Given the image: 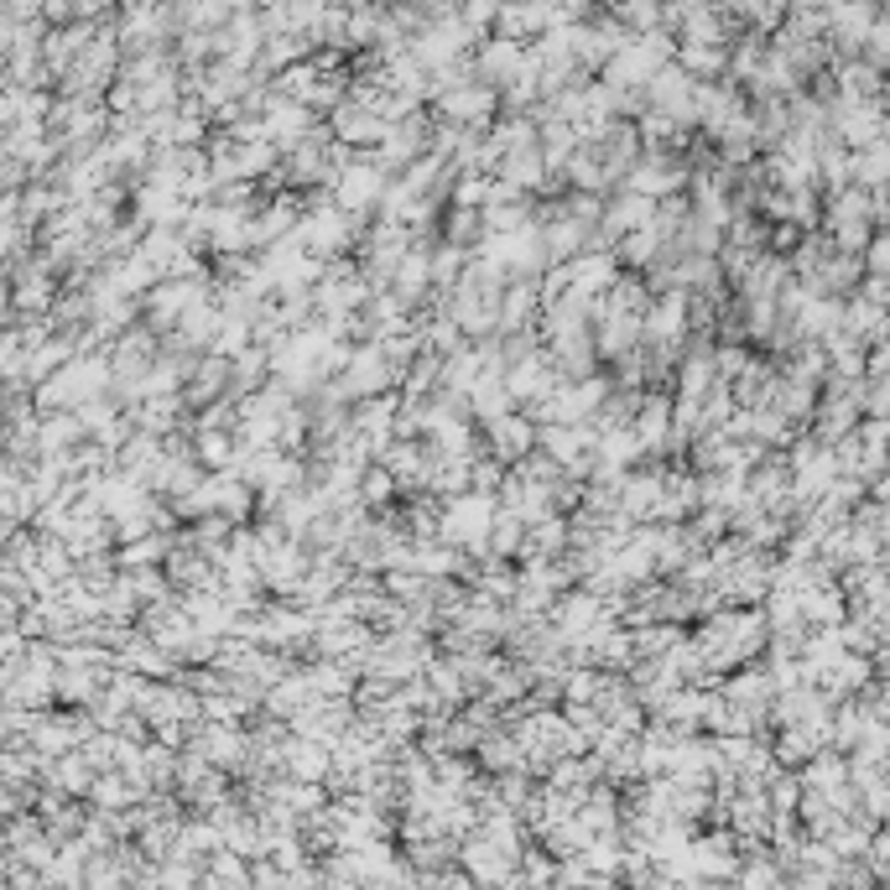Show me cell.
<instances>
[{
	"label": "cell",
	"instance_id": "5",
	"mask_svg": "<svg viewBox=\"0 0 890 890\" xmlns=\"http://www.w3.org/2000/svg\"><path fill=\"white\" fill-rule=\"evenodd\" d=\"M687 291L683 287H672L667 297H656L646 308V344H662V349H677L687 334Z\"/></svg>",
	"mask_w": 890,
	"mask_h": 890
},
{
	"label": "cell",
	"instance_id": "1",
	"mask_svg": "<svg viewBox=\"0 0 890 890\" xmlns=\"http://www.w3.org/2000/svg\"><path fill=\"white\" fill-rule=\"evenodd\" d=\"M110 376H115L110 360H69L63 370H52V376L37 386V407L79 411V407H89V401H100Z\"/></svg>",
	"mask_w": 890,
	"mask_h": 890
},
{
	"label": "cell",
	"instance_id": "14",
	"mask_svg": "<svg viewBox=\"0 0 890 890\" xmlns=\"http://www.w3.org/2000/svg\"><path fill=\"white\" fill-rule=\"evenodd\" d=\"M505 177H511L515 188H536L542 177H548V162H542V152H511V162H505Z\"/></svg>",
	"mask_w": 890,
	"mask_h": 890
},
{
	"label": "cell",
	"instance_id": "19",
	"mask_svg": "<svg viewBox=\"0 0 890 890\" xmlns=\"http://www.w3.org/2000/svg\"><path fill=\"white\" fill-rule=\"evenodd\" d=\"M474 235H480V219H474V214H453V224H448V241H453V245H469Z\"/></svg>",
	"mask_w": 890,
	"mask_h": 890
},
{
	"label": "cell",
	"instance_id": "10",
	"mask_svg": "<svg viewBox=\"0 0 890 890\" xmlns=\"http://www.w3.org/2000/svg\"><path fill=\"white\" fill-rule=\"evenodd\" d=\"M594 224H583L579 214H557L552 224H542V241H548V260H567L573 250H583Z\"/></svg>",
	"mask_w": 890,
	"mask_h": 890
},
{
	"label": "cell",
	"instance_id": "2",
	"mask_svg": "<svg viewBox=\"0 0 890 890\" xmlns=\"http://www.w3.org/2000/svg\"><path fill=\"white\" fill-rule=\"evenodd\" d=\"M495 500L484 495H474V490H463V495H453L443 505V521H438V536L443 542H453V548H463V552H480V548H490V531H495Z\"/></svg>",
	"mask_w": 890,
	"mask_h": 890
},
{
	"label": "cell",
	"instance_id": "11",
	"mask_svg": "<svg viewBox=\"0 0 890 890\" xmlns=\"http://www.w3.org/2000/svg\"><path fill=\"white\" fill-rule=\"evenodd\" d=\"M531 313H536V282H515L505 297H500V334H515V328L531 324Z\"/></svg>",
	"mask_w": 890,
	"mask_h": 890
},
{
	"label": "cell",
	"instance_id": "3",
	"mask_svg": "<svg viewBox=\"0 0 890 890\" xmlns=\"http://www.w3.org/2000/svg\"><path fill=\"white\" fill-rule=\"evenodd\" d=\"M297 235H303V245H308V256L328 260L339 256L344 245H349V235H355V224H349V208H318V214H308V219L297 224Z\"/></svg>",
	"mask_w": 890,
	"mask_h": 890
},
{
	"label": "cell",
	"instance_id": "9",
	"mask_svg": "<svg viewBox=\"0 0 890 890\" xmlns=\"http://www.w3.org/2000/svg\"><path fill=\"white\" fill-rule=\"evenodd\" d=\"M94 755H63V760H48V776L52 787L63 791V797H84V791H94V766H89Z\"/></svg>",
	"mask_w": 890,
	"mask_h": 890
},
{
	"label": "cell",
	"instance_id": "6",
	"mask_svg": "<svg viewBox=\"0 0 890 890\" xmlns=\"http://www.w3.org/2000/svg\"><path fill=\"white\" fill-rule=\"evenodd\" d=\"M484 428H490V453H495L500 463L526 459L531 448H536V428H531L526 417H511V411H500V417H490Z\"/></svg>",
	"mask_w": 890,
	"mask_h": 890
},
{
	"label": "cell",
	"instance_id": "12",
	"mask_svg": "<svg viewBox=\"0 0 890 890\" xmlns=\"http://www.w3.org/2000/svg\"><path fill=\"white\" fill-rule=\"evenodd\" d=\"M391 282H396V297H407V303L411 297H422V291L432 287V256L428 250H407Z\"/></svg>",
	"mask_w": 890,
	"mask_h": 890
},
{
	"label": "cell",
	"instance_id": "18",
	"mask_svg": "<svg viewBox=\"0 0 890 890\" xmlns=\"http://www.w3.org/2000/svg\"><path fill=\"white\" fill-rule=\"evenodd\" d=\"M391 469H376V474H365V480H360V495L365 500H386V495H391Z\"/></svg>",
	"mask_w": 890,
	"mask_h": 890
},
{
	"label": "cell",
	"instance_id": "4",
	"mask_svg": "<svg viewBox=\"0 0 890 890\" xmlns=\"http://www.w3.org/2000/svg\"><path fill=\"white\" fill-rule=\"evenodd\" d=\"M552 625L579 646V641H589L600 625H610V610L600 604V594H567V600L552 604Z\"/></svg>",
	"mask_w": 890,
	"mask_h": 890
},
{
	"label": "cell",
	"instance_id": "17",
	"mask_svg": "<svg viewBox=\"0 0 890 890\" xmlns=\"http://www.w3.org/2000/svg\"><path fill=\"white\" fill-rule=\"evenodd\" d=\"M229 453H235V443H229L224 432L198 428V459H208V463H229Z\"/></svg>",
	"mask_w": 890,
	"mask_h": 890
},
{
	"label": "cell",
	"instance_id": "13",
	"mask_svg": "<svg viewBox=\"0 0 890 890\" xmlns=\"http://www.w3.org/2000/svg\"><path fill=\"white\" fill-rule=\"evenodd\" d=\"M563 548H567L563 515H548V521H536V526L526 531V548H521V557H557Z\"/></svg>",
	"mask_w": 890,
	"mask_h": 890
},
{
	"label": "cell",
	"instance_id": "20",
	"mask_svg": "<svg viewBox=\"0 0 890 890\" xmlns=\"http://www.w3.org/2000/svg\"><path fill=\"white\" fill-rule=\"evenodd\" d=\"M870 260H874V272H890V241H880L870 250Z\"/></svg>",
	"mask_w": 890,
	"mask_h": 890
},
{
	"label": "cell",
	"instance_id": "16",
	"mask_svg": "<svg viewBox=\"0 0 890 890\" xmlns=\"http://www.w3.org/2000/svg\"><path fill=\"white\" fill-rule=\"evenodd\" d=\"M604 308L646 313V287H641V282H615V287H610V303H604Z\"/></svg>",
	"mask_w": 890,
	"mask_h": 890
},
{
	"label": "cell",
	"instance_id": "15",
	"mask_svg": "<svg viewBox=\"0 0 890 890\" xmlns=\"http://www.w3.org/2000/svg\"><path fill=\"white\" fill-rule=\"evenodd\" d=\"M631 188L646 193V198H662V193L677 188V172L672 167H641V172H631Z\"/></svg>",
	"mask_w": 890,
	"mask_h": 890
},
{
	"label": "cell",
	"instance_id": "8",
	"mask_svg": "<svg viewBox=\"0 0 890 890\" xmlns=\"http://www.w3.org/2000/svg\"><path fill=\"white\" fill-rule=\"evenodd\" d=\"M198 297H204V287H198V282H172V287L152 291V324L156 328H177V324H183V313H188Z\"/></svg>",
	"mask_w": 890,
	"mask_h": 890
},
{
	"label": "cell",
	"instance_id": "7",
	"mask_svg": "<svg viewBox=\"0 0 890 890\" xmlns=\"http://www.w3.org/2000/svg\"><path fill=\"white\" fill-rule=\"evenodd\" d=\"M380 198H386V183H380L376 167H349V172H339V183H334V204L349 208V214H365V208H376Z\"/></svg>",
	"mask_w": 890,
	"mask_h": 890
}]
</instances>
